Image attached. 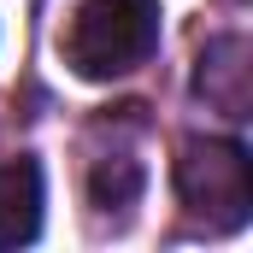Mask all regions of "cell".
Wrapping results in <instances>:
<instances>
[{"label": "cell", "mask_w": 253, "mask_h": 253, "mask_svg": "<svg viewBox=\"0 0 253 253\" xmlns=\"http://www.w3.org/2000/svg\"><path fill=\"white\" fill-rule=\"evenodd\" d=\"M159 47V0H83L59 30V53L77 77L112 83L135 65L153 59Z\"/></svg>", "instance_id": "6da1fadb"}, {"label": "cell", "mask_w": 253, "mask_h": 253, "mask_svg": "<svg viewBox=\"0 0 253 253\" xmlns=\"http://www.w3.org/2000/svg\"><path fill=\"white\" fill-rule=\"evenodd\" d=\"M177 200L200 230L212 236H230L242 230L253 212V171H248V147L242 141H200L177 153Z\"/></svg>", "instance_id": "7a4b0ae2"}, {"label": "cell", "mask_w": 253, "mask_h": 253, "mask_svg": "<svg viewBox=\"0 0 253 253\" xmlns=\"http://www.w3.org/2000/svg\"><path fill=\"white\" fill-rule=\"evenodd\" d=\"M135 118H100L94 124V153H88V200L100 212H124L141 194V153H135Z\"/></svg>", "instance_id": "3957f363"}, {"label": "cell", "mask_w": 253, "mask_h": 253, "mask_svg": "<svg viewBox=\"0 0 253 253\" xmlns=\"http://www.w3.org/2000/svg\"><path fill=\"white\" fill-rule=\"evenodd\" d=\"M248 88H253V71H248V42L242 36H218V42L200 47L194 94L206 106H218L224 118H248Z\"/></svg>", "instance_id": "277c9868"}, {"label": "cell", "mask_w": 253, "mask_h": 253, "mask_svg": "<svg viewBox=\"0 0 253 253\" xmlns=\"http://www.w3.org/2000/svg\"><path fill=\"white\" fill-rule=\"evenodd\" d=\"M42 230V165L0 159V248H24Z\"/></svg>", "instance_id": "5b68a950"}]
</instances>
